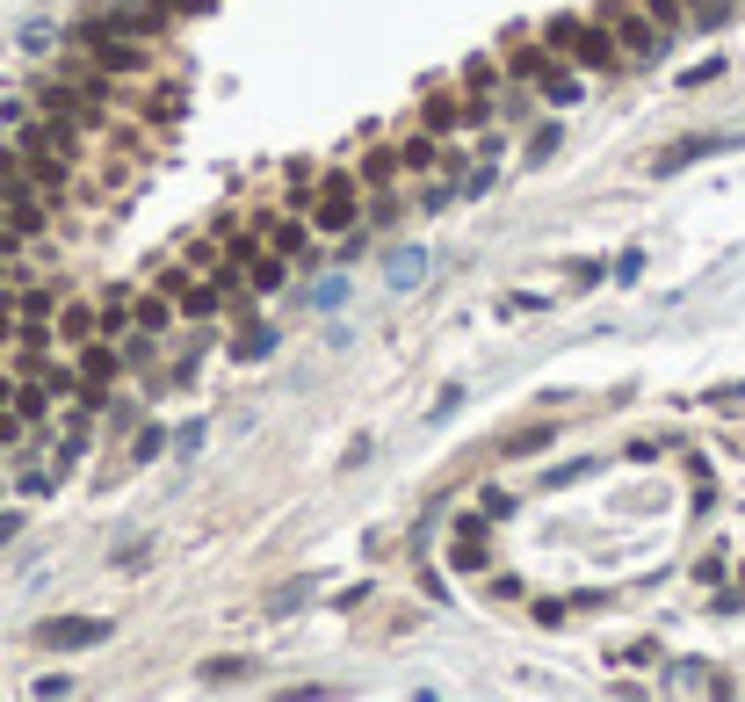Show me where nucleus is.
<instances>
[{
  "label": "nucleus",
  "instance_id": "obj_14",
  "mask_svg": "<svg viewBox=\"0 0 745 702\" xmlns=\"http://www.w3.org/2000/svg\"><path fill=\"white\" fill-rule=\"evenodd\" d=\"M355 174H362V189H369V196H384V189H398V174H406V160H398V145H369Z\"/></svg>",
  "mask_w": 745,
  "mask_h": 702
},
{
  "label": "nucleus",
  "instance_id": "obj_26",
  "mask_svg": "<svg viewBox=\"0 0 745 702\" xmlns=\"http://www.w3.org/2000/svg\"><path fill=\"white\" fill-rule=\"evenodd\" d=\"M160 435H167V427H145V435L131 442V464H152V456H160V449H167Z\"/></svg>",
  "mask_w": 745,
  "mask_h": 702
},
{
  "label": "nucleus",
  "instance_id": "obj_24",
  "mask_svg": "<svg viewBox=\"0 0 745 702\" xmlns=\"http://www.w3.org/2000/svg\"><path fill=\"white\" fill-rule=\"evenodd\" d=\"M246 674H254L246 659H203V681H210V688H232V681H246Z\"/></svg>",
  "mask_w": 745,
  "mask_h": 702
},
{
  "label": "nucleus",
  "instance_id": "obj_2",
  "mask_svg": "<svg viewBox=\"0 0 745 702\" xmlns=\"http://www.w3.org/2000/svg\"><path fill=\"white\" fill-rule=\"evenodd\" d=\"M73 51H80L95 73H109V80H145V73H152V37H138V29L116 22V15H87V22L73 29Z\"/></svg>",
  "mask_w": 745,
  "mask_h": 702
},
{
  "label": "nucleus",
  "instance_id": "obj_21",
  "mask_svg": "<svg viewBox=\"0 0 745 702\" xmlns=\"http://www.w3.org/2000/svg\"><path fill=\"white\" fill-rule=\"evenodd\" d=\"M427 283V254L406 247V254H391V290H420Z\"/></svg>",
  "mask_w": 745,
  "mask_h": 702
},
{
  "label": "nucleus",
  "instance_id": "obj_19",
  "mask_svg": "<svg viewBox=\"0 0 745 702\" xmlns=\"http://www.w3.org/2000/svg\"><path fill=\"white\" fill-rule=\"evenodd\" d=\"M95 312H87V304H58V341H66V348H80V341H95Z\"/></svg>",
  "mask_w": 745,
  "mask_h": 702
},
{
  "label": "nucleus",
  "instance_id": "obj_28",
  "mask_svg": "<svg viewBox=\"0 0 745 702\" xmlns=\"http://www.w3.org/2000/svg\"><path fill=\"white\" fill-rule=\"evenodd\" d=\"M478 500H485V514H492V522H500V514H514V500L500 493V485H478Z\"/></svg>",
  "mask_w": 745,
  "mask_h": 702
},
{
  "label": "nucleus",
  "instance_id": "obj_1",
  "mask_svg": "<svg viewBox=\"0 0 745 702\" xmlns=\"http://www.w3.org/2000/svg\"><path fill=\"white\" fill-rule=\"evenodd\" d=\"M500 58H507V80H514V87H536L550 109H572V102L586 95L579 73H572V58H557L543 37H529V29H507V37H500Z\"/></svg>",
  "mask_w": 745,
  "mask_h": 702
},
{
  "label": "nucleus",
  "instance_id": "obj_18",
  "mask_svg": "<svg viewBox=\"0 0 745 702\" xmlns=\"http://www.w3.org/2000/svg\"><path fill=\"white\" fill-rule=\"evenodd\" d=\"M283 283H290V261L275 247H261L254 261H246V290H283Z\"/></svg>",
  "mask_w": 745,
  "mask_h": 702
},
{
  "label": "nucleus",
  "instance_id": "obj_12",
  "mask_svg": "<svg viewBox=\"0 0 745 702\" xmlns=\"http://www.w3.org/2000/svg\"><path fill=\"white\" fill-rule=\"evenodd\" d=\"M102 15H116V22H131L138 37H152V44H160L167 29H174V8H167V0H109Z\"/></svg>",
  "mask_w": 745,
  "mask_h": 702
},
{
  "label": "nucleus",
  "instance_id": "obj_27",
  "mask_svg": "<svg viewBox=\"0 0 745 702\" xmlns=\"http://www.w3.org/2000/svg\"><path fill=\"white\" fill-rule=\"evenodd\" d=\"M22 427H29L22 406H0V449H15V442H22Z\"/></svg>",
  "mask_w": 745,
  "mask_h": 702
},
{
  "label": "nucleus",
  "instance_id": "obj_30",
  "mask_svg": "<svg viewBox=\"0 0 745 702\" xmlns=\"http://www.w3.org/2000/svg\"><path fill=\"white\" fill-rule=\"evenodd\" d=\"M651 659H659L651 645H623V652H615V666H651Z\"/></svg>",
  "mask_w": 745,
  "mask_h": 702
},
{
  "label": "nucleus",
  "instance_id": "obj_8",
  "mask_svg": "<svg viewBox=\"0 0 745 702\" xmlns=\"http://www.w3.org/2000/svg\"><path fill=\"white\" fill-rule=\"evenodd\" d=\"M102 637H109L102 616H51V623H37L44 652H87V645H102Z\"/></svg>",
  "mask_w": 745,
  "mask_h": 702
},
{
  "label": "nucleus",
  "instance_id": "obj_25",
  "mask_svg": "<svg viewBox=\"0 0 745 702\" xmlns=\"http://www.w3.org/2000/svg\"><path fill=\"white\" fill-rule=\"evenodd\" d=\"M550 435L557 427H521V435H507V456H536V449H550Z\"/></svg>",
  "mask_w": 745,
  "mask_h": 702
},
{
  "label": "nucleus",
  "instance_id": "obj_3",
  "mask_svg": "<svg viewBox=\"0 0 745 702\" xmlns=\"http://www.w3.org/2000/svg\"><path fill=\"white\" fill-rule=\"evenodd\" d=\"M536 37L557 51V58H572V66H586V73H623L630 58H623V44L608 37V22L601 15H550Z\"/></svg>",
  "mask_w": 745,
  "mask_h": 702
},
{
  "label": "nucleus",
  "instance_id": "obj_17",
  "mask_svg": "<svg viewBox=\"0 0 745 702\" xmlns=\"http://www.w3.org/2000/svg\"><path fill=\"white\" fill-rule=\"evenodd\" d=\"M709 152H724V138H680L673 152H659V160H651V174H680V167L709 160Z\"/></svg>",
  "mask_w": 745,
  "mask_h": 702
},
{
  "label": "nucleus",
  "instance_id": "obj_15",
  "mask_svg": "<svg viewBox=\"0 0 745 702\" xmlns=\"http://www.w3.org/2000/svg\"><path fill=\"white\" fill-rule=\"evenodd\" d=\"M391 145H398V160H406V174H434V167H442V138H434L427 124L406 131V138H391Z\"/></svg>",
  "mask_w": 745,
  "mask_h": 702
},
{
  "label": "nucleus",
  "instance_id": "obj_7",
  "mask_svg": "<svg viewBox=\"0 0 745 702\" xmlns=\"http://www.w3.org/2000/svg\"><path fill=\"white\" fill-rule=\"evenodd\" d=\"M73 370H80V384H87V399H95V391H109V384L123 377V341H109V333L80 341V348H73Z\"/></svg>",
  "mask_w": 745,
  "mask_h": 702
},
{
  "label": "nucleus",
  "instance_id": "obj_9",
  "mask_svg": "<svg viewBox=\"0 0 745 702\" xmlns=\"http://www.w3.org/2000/svg\"><path fill=\"white\" fill-rule=\"evenodd\" d=\"M449 565L456 572H485L492 551H485V514H456V529H449Z\"/></svg>",
  "mask_w": 745,
  "mask_h": 702
},
{
  "label": "nucleus",
  "instance_id": "obj_10",
  "mask_svg": "<svg viewBox=\"0 0 745 702\" xmlns=\"http://www.w3.org/2000/svg\"><path fill=\"white\" fill-rule=\"evenodd\" d=\"M500 87H514L500 51H471V58H463V95H471V102H500Z\"/></svg>",
  "mask_w": 745,
  "mask_h": 702
},
{
  "label": "nucleus",
  "instance_id": "obj_32",
  "mask_svg": "<svg viewBox=\"0 0 745 702\" xmlns=\"http://www.w3.org/2000/svg\"><path fill=\"white\" fill-rule=\"evenodd\" d=\"M15 529H22V514H0V543H8Z\"/></svg>",
  "mask_w": 745,
  "mask_h": 702
},
{
  "label": "nucleus",
  "instance_id": "obj_13",
  "mask_svg": "<svg viewBox=\"0 0 745 702\" xmlns=\"http://www.w3.org/2000/svg\"><path fill=\"white\" fill-rule=\"evenodd\" d=\"M254 232H261V247H275V254H283V261H297V268L312 261V232H304L297 218H261Z\"/></svg>",
  "mask_w": 745,
  "mask_h": 702
},
{
  "label": "nucleus",
  "instance_id": "obj_29",
  "mask_svg": "<svg viewBox=\"0 0 745 702\" xmlns=\"http://www.w3.org/2000/svg\"><path fill=\"white\" fill-rule=\"evenodd\" d=\"M717 73H724V58H702L695 73H680V87H702V80H717Z\"/></svg>",
  "mask_w": 745,
  "mask_h": 702
},
{
  "label": "nucleus",
  "instance_id": "obj_22",
  "mask_svg": "<svg viewBox=\"0 0 745 702\" xmlns=\"http://www.w3.org/2000/svg\"><path fill=\"white\" fill-rule=\"evenodd\" d=\"M95 326L109 333V341H123V333H131V326H138V319H131V297H123V290H116V297L102 304V312H95Z\"/></svg>",
  "mask_w": 745,
  "mask_h": 702
},
{
  "label": "nucleus",
  "instance_id": "obj_31",
  "mask_svg": "<svg viewBox=\"0 0 745 702\" xmlns=\"http://www.w3.org/2000/svg\"><path fill=\"white\" fill-rule=\"evenodd\" d=\"M174 15H203V8H217V0H167Z\"/></svg>",
  "mask_w": 745,
  "mask_h": 702
},
{
  "label": "nucleus",
  "instance_id": "obj_6",
  "mask_svg": "<svg viewBox=\"0 0 745 702\" xmlns=\"http://www.w3.org/2000/svg\"><path fill=\"white\" fill-rule=\"evenodd\" d=\"M160 290L181 304V319H217V312H225V283L203 276V268H189V261L160 268Z\"/></svg>",
  "mask_w": 745,
  "mask_h": 702
},
{
  "label": "nucleus",
  "instance_id": "obj_4",
  "mask_svg": "<svg viewBox=\"0 0 745 702\" xmlns=\"http://www.w3.org/2000/svg\"><path fill=\"white\" fill-rule=\"evenodd\" d=\"M594 15L608 22V37L623 44V58H630V66H659V58H666V44H673L666 29L651 22V8H644V0H601Z\"/></svg>",
  "mask_w": 745,
  "mask_h": 702
},
{
  "label": "nucleus",
  "instance_id": "obj_5",
  "mask_svg": "<svg viewBox=\"0 0 745 702\" xmlns=\"http://www.w3.org/2000/svg\"><path fill=\"white\" fill-rule=\"evenodd\" d=\"M362 203H369L362 174L355 167H333V174H319V189H312V225L319 232H355V210Z\"/></svg>",
  "mask_w": 745,
  "mask_h": 702
},
{
  "label": "nucleus",
  "instance_id": "obj_11",
  "mask_svg": "<svg viewBox=\"0 0 745 702\" xmlns=\"http://www.w3.org/2000/svg\"><path fill=\"white\" fill-rule=\"evenodd\" d=\"M420 124H427L434 138H449V131H463V87H449V80H434L427 95H420Z\"/></svg>",
  "mask_w": 745,
  "mask_h": 702
},
{
  "label": "nucleus",
  "instance_id": "obj_20",
  "mask_svg": "<svg viewBox=\"0 0 745 702\" xmlns=\"http://www.w3.org/2000/svg\"><path fill=\"white\" fill-rule=\"evenodd\" d=\"M261 355H275V326H239L232 333V362H261Z\"/></svg>",
  "mask_w": 745,
  "mask_h": 702
},
{
  "label": "nucleus",
  "instance_id": "obj_23",
  "mask_svg": "<svg viewBox=\"0 0 745 702\" xmlns=\"http://www.w3.org/2000/svg\"><path fill=\"white\" fill-rule=\"evenodd\" d=\"M644 8H651V22H659L666 37H680V29L695 22V15H688V0H644Z\"/></svg>",
  "mask_w": 745,
  "mask_h": 702
},
{
  "label": "nucleus",
  "instance_id": "obj_16",
  "mask_svg": "<svg viewBox=\"0 0 745 702\" xmlns=\"http://www.w3.org/2000/svg\"><path fill=\"white\" fill-rule=\"evenodd\" d=\"M131 319H138V333H167L181 319V304L167 290H145V297H131Z\"/></svg>",
  "mask_w": 745,
  "mask_h": 702
}]
</instances>
